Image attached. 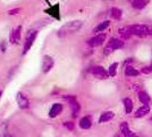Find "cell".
Returning <instances> with one entry per match:
<instances>
[{
	"label": "cell",
	"instance_id": "44dd1931",
	"mask_svg": "<svg viewBox=\"0 0 152 137\" xmlns=\"http://www.w3.org/2000/svg\"><path fill=\"white\" fill-rule=\"evenodd\" d=\"M70 109H72V113H73V117L76 118L78 116V113L81 111V105L78 104L77 102H74L70 104Z\"/></svg>",
	"mask_w": 152,
	"mask_h": 137
},
{
	"label": "cell",
	"instance_id": "ba28073f",
	"mask_svg": "<svg viewBox=\"0 0 152 137\" xmlns=\"http://www.w3.org/2000/svg\"><path fill=\"white\" fill-rule=\"evenodd\" d=\"M20 31H22V26H17L16 29H13L10 31V36H9V42L10 44H17L20 39Z\"/></svg>",
	"mask_w": 152,
	"mask_h": 137
},
{
	"label": "cell",
	"instance_id": "e0dca14e",
	"mask_svg": "<svg viewBox=\"0 0 152 137\" xmlns=\"http://www.w3.org/2000/svg\"><path fill=\"white\" fill-rule=\"evenodd\" d=\"M110 15H111V17L115 19V20H121V16H123V12H121L119 8H117V7H113L111 10H110Z\"/></svg>",
	"mask_w": 152,
	"mask_h": 137
},
{
	"label": "cell",
	"instance_id": "8992f818",
	"mask_svg": "<svg viewBox=\"0 0 152 137\" xmlns=\"http://www.w3.org/2000/svg\"><path fill=\"white\" fill-rule=\"evenodd\" d=\"M52 66H53V59L49 55H45L42 59V72L48 73L52 69Z\"/></svg>",
	"mask_w": 152,
	"mask_h": 137
},
{
	"label": "cell",
	"instance_id": "484cf974",
	"mask_svg": "<svg viewBox=\"0 0 152 137\" xmlns=\"http://www.w3.org/2000/svg\"><path fill=\"white\" fill-rule=\"evenodd\" d=\"M19 12H20V9H19V8H15V9L9 10V12H8V14H9V15H16V14H18Z\"/></svg>",
	"mask_w": 152,
	"mask_h": 137
},
{
	"label": "cell",
	"instance_id": "4316f807",
	"mask_svg": "<svg viewBox=\"0 0 152 137\" xmlns=\"http://www.w3.org/2000/svg\"><path fill=\"white\" fill-rule=\"evenodd\" d=\"M142 72H143V73H150V72H151V67H143V69H142Z\"/></svg>",
	"mask_w": 152,
	"mask_h": 137
},
{
	"label": "cell",
	"instance_id": "ac0fdd59",
	"mask_svg": "<svg viewBox=\"0 0 152 137\" xmlns=\"http://www.w3.org/2000/svg\"><path fill=\"white\" fill-rule=\"evenodd\" d=\"M123 103H124V106H125L126 113L129 114L131 112L133 111V102H132V99H131V98H124Z\"/></svg>",
	"mask_w": 152,
	"mask_h": 137
},
{
	"label": "cell",
	"instance_id": "f1b7e54d",
	"mask_svg": "<svg viewBox=\"0 0 152 137\" xmlns=\"http://www.w3.org/2000/svg\"><path fill=\"white\" fill-rule=\"evenodd\" d=\"M149 36H151L152 37V25L149 26Z\"/></svg>",
	"mask_w": 152,
	"mask_h": 137
},
{
	"label": "cell",
	"instance_id": "1f68e13d",
	"mask_svg": "<svg viewBox=\"0 0 152 137\" xmlns=\"http://www.w3.org/2000/svg\"><path fill=\"white\" fill-rule=\"evenodd\" d=\"M150 67H151V71H152V63H151V66H150Z\"/></svg>",
	"mask_w": 152,
	"mask_h": 137
},
{
	"label": "cell",
	"instance_id": "2e32d148",
	"mask_svg": "<svg viewBox=\"0 0 152 137\" xmlns=\"http://www.w3.org/2000/svg\"><path fill=\"white\" fill-rule=\"evenodd\" d=\"M139 99L143 105H149V103H150V96L146 94L145 91H140Z\"/></svg>",
	"mask_w": 152,
	"mask_h": 137
},
{
	"label": "cell",
	"instance_id": "83f0119b",
	"mask_svg": "<svg viewBox=\"0 0 152 137\" xmlns=\"http://www.w3.org/2000/svg\"><path fill=\"white\" fill-rule=\"evenodd\" d=\"M5 49H6V44L4 42V44H1V52H5Z\"/></svg>",
	"mask_w": 152,
	"mask_h": 137
},
{
	"label": "cell",
	"instance_id": "f546056e",
	"mask_svg": "<svg viewBox=\"0 0 152 137\" xmlns=\"http://www.w3.org/2000/svg\"><path fill=\"white\" fill-rule=\"evenodd\" d=\"M0 137H13V136H10L9 134H2V135H0Z\"/></svg>",
	"mask_w": 152,
	"mask_h": 137
},
{
	"label": "cell",
	"instance_id": "6da1fadb",
	"mask_svg": "<svg viewBox=\"0 0 152 137\" xmlns=\"http://www.w3.org/2000/svg\"><path fill=\"white\" fill-rule=\"evenodd\" d=\"M81 26H82V22L81 21H72V22H68V23L64 24L59 29L58 36L59 37H64V36H67V34H70V33H74L77 30H80Z\"/></svg>",
	"mask_w": 152,
	"mask_h": 137
},
{
	"label": "cell",
	"instance_id": "4fadbf2b",
	"mask_svg": "<svg viewBox=\"0 0 152 137\" xmlns=\"http://www.w3.org/2000/svg\"><path fill=\"white\" fill-rule=\"evenodd\" d=\"M115 117V113L111 111H106L103 112L101 116H100V119H99V122L100 124H103V122H108L110 120H113Z\"/></svg>",
	"mask_w": 152,
	"mask_h": 137
},
{
	"label": "cell",
	"instance_id": "8fae6325",
	"mask_svg": "<svg viewBox=\"0 0 152 137\" xmlns=\"http://www.w3.org/2000/svg\"><path fill=\"white\" fill-rule=\"evenodd\" d=\"M119 128H121V133L124 135V137H134L135 136V134L129 129V127H128V124H127V122H121V126H119Z\"/></svg>",
	"mask_w": 152,
	"mask_h": 137
},
{
	"label": "cell",
	"instance_id": "30bf717a",
	"mask_svg": "<svg viewBox=\"0 0 152 137\" xmlns=\"http://www.w3.org/2000/svg\"><path fill=\"white\" fill-rule=\"evenodd\" d=\"M63 111V105L59 103H55L51 106L50 111H49V117L50 118H56L57 116H59Z\"/></svg>",
	"mask_w": 152,
	"mask_h": 137
},
{
	"label": "cell",
	"instance_id": "5bb4252c",
	"mask_svg": "<svg viewBox=\"0 0 152 137\" xmlns=\"http://www.w3.org/2000/svg\"><path fill=\"white\" fill-rule=\"evenodd\" d=\"M150 112V106L149 105H142L137 111L135 112V118H143Z\"/></svg>",
	"mask_w": 152,
	"mask_h": 137
},
{
	"label": "cell",
	"instance_id": "d4e9b609",
	"mask_svg": "<svg viewBox=\"0 0 152 137\" xmlns=\"http://www.w3.org/2000/svg\"><path fill=\"white\" fill-rule=\"evenodd\" d=\"M65 127L67 128V129H69V130H73L74 129V124L72 122V121H67V122H65Z\"/></svg>",
	"mask_w": 152,
	"mask_h": 137
},
{
	"label": "cell",
	"instance_id": "d6986e66",
	"mask_svg": "<svg viewBox=\"0 0 152 137\" xmlns=\"http://www.w3.org/2000/svg\"><path fill=\"white\" fill-rule=\"evenodd\" d=\"M109 24H110L109 21H103V22H101L99 25L95 26L94 29H93V32L96 33V32H102V31H104L108 26H109Z\"/></svg>",
	"mask_w": 152,
	"mask_h": 137
},
{
	"label": "cell",
	"instance_id": "7c38bea8",
	"mask_svg": "<svg viewBox=\"0 0 152 137\" xmlns=\"http://www.w3.org/2000/svg\"><path fill=\"white\" fill-rule=\"evenodd\" d=\"M118 33H119V36H121L124 40L131 38V36H132L131 26H123V27H121V29L118 30Z\"/></svg>",
	"mask_w": 152,
	"mask_h": 137
},
{
	"label": "cell",
	"instance_id": "52a82bcc",
	"mask_svg": "<svg viewBox=\"0 0 152 137\" xmlns=\"http://www.w3.org/2000/svg\"><path fill=\"white\" fill-rule=\"evenodd\" d=\"M92 74L98 79H108L109 77V73L102 66H94L92 69Z\"/></svg>",
	"mask_w": 152,
	"mask_h": 137
},
{
	"label": "cell",
	"instance_id": "7a4b0ae2",
	"mask_svg": "<svg viewBox=\"0 0 152 137\" xmlns=\"http://www.w3.org/2000/svg\"><path fill=\"white\" fill-rule=\"evenodd\" d=\"M124 47V41H121L119 39H115V38H111V39L108 41V44L104 47V55H108L110 53H113L114 50H117L119 48H123Z\"/></svg>",
	"mask_w": 152,
	"mask_h": 137
},
{
	"label": "cell",
	"instance_id": "cb8c5ba5",
	"mask_svg": "<svg viewBox=\"0 0 152 137\" xmlns=\"http://www.w3.org/2000/svg\"><path fill=\"white\" fill-rule=\"evenodd\" d=\"M64 99H65V101H67V102H69V104L74 103V102H77V101H76V96H74V95H67V96H64Z\"/></svg>",
	"mask_w": 152,
	"mask_h": 137
},
{
	"label": "cell",
	"instance_id": "7402d4cb",
	"mask_svg": "<svg viewBox=\"0 0 152 137\" xmlns=\"http://www.w3.org/2000/svg\"><path fill=\"white\" fill-rule=\"evenodd\" d=\"M131 1V4H132V6L134 7V8H137V9H140V8H143V7L146 5V0H129Z\"/></svg>",
	"mask_w": 152,
	"mask_h": 137
},
{
	"label": "cell",
	"instance_id": "9a60e30c",
	"mask_svg": "<svg viewBox=\"0 0 152 137\" xmlns=\"http://www.w3.org/2000/svg\"><path fill=\"white\" fill-rule=\"evenodd\" d=\"M92 126V121L89 117H83L81 120H80V127L82 129H90Z\"/></svg>",
	"mask_w": 152,
	"mask_h": 137
},
{
	"label": "cell",
	"instance_id": "9c48e42d",
	"mask_svg": "<svg viewBox=\"0 0 152 137\" xmlns=\"http://www.w3.org/2000/svg\"><path fill=\"white\" fill-rule=\"evenodd\" d=\"M16 101H17V104L19 105L20 109H27L30 106V101L27 99L24 94L22 93H18L17 94V97H16Z\"/></svg>",
	"mask_w": 152,
	"mask_h": 137
},
{
	"label": "cell",
	"instance_id": "603a6c76",
	"mask_svg": "<svg viewBox=\"0 0 152 137\" xmlns=\"http://www.w3.org/2000/svg\"><path fill=\"white\" fill-rule=\"evenodd\" d=\"M117 67H118V63L115 62L111 65L109 66V70H108V73H109V77H115L116 73H117Z\"/></svg>",
	"mask_w": 152,
	"mask_h": 137
},
{
	"label": "cell",
	"instance_id": "4dcf8cb0",
	"mask_svg": "<svg viewBox=\"0 0 152 137\" xmlns=\"http://www.w3.org/2000/svg\"><path fill=\"white\" fill-rule=\"evenodd\" d=\"M1 95H2V91L0 90V98H1Z\"/></svg>",
	"mask_w": 152,
	"mask_h": 137
},
{
	"label": "cell",
	"instance_id": "ffe728a7",
	"mask_svg": "<svg viewBox=\"0 0 152 137\" xmlns=\"http://www.w3.org/2000/svg\"><path fill=\"white\" fill-rule=\"evenodd\" d=\"M125 74H126L127 77H136V76H139L140 72L133 67V66H127L126 70H125Z\"/></svg>",
	"mask_w": 152,
	"mask_h": 137
},
{
	"label": "cell",
	"instance_id": "3957f363",
	"mask_svg": "<svg viewBox=\"0 0 152 137\" xmlns=\"http://www.w3.org/2000/svg\"><path fill=\"white\" fill-rule=\"evenodd\" d=\"M131 31L134 36L145 37V36H149V26L144 24H134V25H131Z\"/></svg>",
	"mask_w": 152,
	"mask_h": 137
},
{
	"label": "cell",
	"instance_id": "277c9868",
	"mask_svg": "<svg viewBox=\"0 0 152 137\" xmlns=\"http://www.w3.org/2000/svg\"><path fill=\"white\" fill-rule=\"evenodd\" d=\"M37 36H38V32H37V31H32V32L30 31V33L27 34L25 42H24V48H23V54H24V55L31 49V47L33 46L34 41H35Z\"/></svg>",
	"mask_w": 152,
	"mask_h": 137
},
{
	"label": "cell",
	"instance_id": "5b68a950",
	"mask_svg": "<svg viewBox=\"0 0 152 137\" xmlns=\"http://www.w3.org/2000/svg\"><path fill=\"white\" fill-rule=\"evenodd\" d=\"M106 34L104 33H101V34H96L94 37H92L91 39L88 41V45L90 47H92V48H94V47H99V46H101L104 41H106Z\"/></svg>",
	"mask_w": 152,
	"mask_h": 137
}]
</instances>
